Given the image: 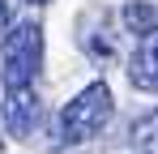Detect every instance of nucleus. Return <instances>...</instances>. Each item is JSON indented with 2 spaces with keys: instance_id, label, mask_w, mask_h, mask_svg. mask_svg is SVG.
I'll use <instances>...</instances> for the list:
<instances>
[{
  "instance_id": "39448f33",
  "label": "nucleus",
  "mask_w": 158,
  "mask_h": 154,
  "mask_svg": "<svg viewBox=\"0 0 158 154\" xmlns=\"http://www.w3.org/2000/svg\"><path fill=\"white\" fill-rule=\"evenodd\" d=\"M120 17H124V26H128V30L137 34V39H141V34H150V30L158 26V13H154V4H145V0H128Z\"/></svg>"
},
{
  "instance_id": "0eeeda50",
  "label": "nucleus",
  "mask_w": 158,
  "mask_h": 154,
  "mask_svg": "<svg viewBox=\"0 0 158 154\" xmlns=\"http://www.w3.org/2000/svg\"><path fill=\"white\" fill-rule=\"evenodd\" d=\"M30 4H47V0H30Z\"/></svg>"
},
{
  "instance_id": "7ed1b4c3",
  "label": "nucleus",
  "mask_w": 158,
  "mask_h": 154,
  "mask_svg": "<svg viewBox=\"0 0 158 154\" xmlns=\"http://www.w3.org/2000/svg\"><path fill=\"white\" fill-rule=\"evenodd\" d=\"M0 116H4V128H9L13 137H30V133H34V124H39V90H34V86L4 90Z\"/></svg>"
},
{
  "instance_id": "20e7f679",
  "label": "nucleus",
  "mask_w": 158,
  "mask_h": 154,
  "mask_svg": "<svg viewBox=\"0 0 158 154\" xmlns=\"http://www.w3.org/2000/svg\"><path fill=\"white\" fill-rule=\"evenodd\" d=\"M128 81L141 94H158V26L137 39V47L128 56Z\"/></svg>"
},
{
  "instance_id": "f03ea898",
  "label": "nucleus",
  "mask_w": 158,
  "mask_h": 154,
  "mask_svg": "<svg viewBox=\"0 0 158 154\" xmlns=\"http://www.w3.org/2000/svg\"><path fill=\"white\" fill-rule=\"evenodd\" d=\"M111 111H115V103H111L107 81H90L73 103H64V111H60V141L77 146V141L98 137L107 128V120H111Z\"/></svg>"
},
{
  "instance_id": "423d86ee",
  "label": "nucleus",
  "mask_w": 158,
  "mask_h": 154,
  "mask_svg": "<svg viewBox=\"0 0 158 154\" xmlns=\"http://www.w3.org/2000/svg\"><path fill=\"white\" fill-rule=\"evenodd\" d=\"M9 34H13V13H9V0H0V47Z\"/></svg>"
},
{
  "instance_id": "f257e3e1",
  "label": "nucleus",
  "mask_w": 158,
  "mask_h": 154,
  "mask_svg": "<svg viewBox=\"0 0 158 154\" xmlns=\"http://www.w3.org/2000/svg\"><path fill=\"white\" fill-rule=\"evenodd\" d=\"M39 64H43V26L30 17V22L13 26V34H9L4 47H0V86H4V90L34 86Z\"/></svg>"
}]
</instances>
